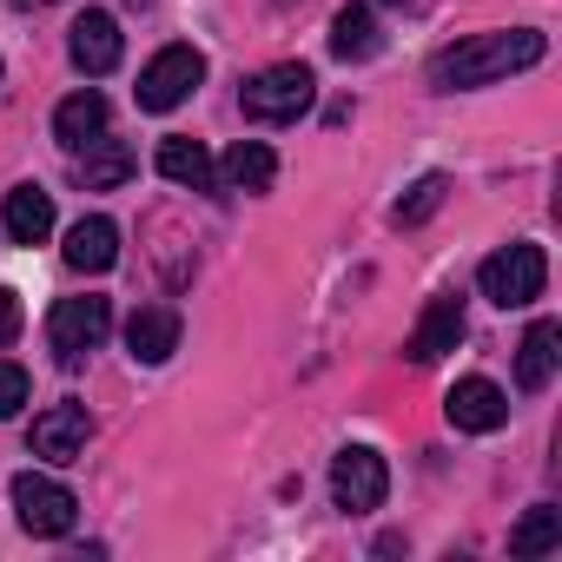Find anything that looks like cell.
<instances>
[{
    "label": "cell",
    "mask_w": 562,
    "mask_h": 562,
    "mask_svg": "<svg viewBox=\"0 0 562 562\" xmlns=\"http://www.w3.org/2000/svg\"><path fill=\"white\" fill-rule=\"evenodd\" d=\"M67 54H74V67H80L87 80L113 74V67H120V54H126V41H120V21H113L106 8H87V14L74 21V41H67Z\"/></svg>",
    "instance_id": "obj_10"
},
{
    "label": "cell",
    "mask_w": 562,
    "mask_h": 562,
    "mask_svg": "<svg viewBox=\"0 0 562 562\" xmlns=\"http://www.w3.org/2000/svg\"><path fill=\"white\" fill-rule=\"evenodd\" d=\"M106 133V93H93V87H80L74 100H60L54 106V139L67 146V153H80V146H93Z\"/></svg>",
    "instance_id": "obj_15"
},
{
    "label": "cell",
    "mask_w": 562,
    "mask_h": 562,
    "mask_svg": "<svg viewBox=\"0 0 562 562\" xmlns=\"http://www.w3.org/2000/svg\"><path fill=\"white\" fill-rule=\"evenodd\" d=\"M562 549V509L555 503H536L516 529H509V555H549Z\"/></svg>",
    "instance_id": "obj_21"
},
{
    "label": "cell",
    "mask_w": 562,
    "mask_h": 562,
    "mask_svg": "<svg viewBox=\"0 0 562 562\" xmlns=\"http://www.w3.org/2000/svg\"><path fill=\"white\" fill-rule=\"evenodd\" d=\"M549 54V41L536 27H503V34H470L457 47H443L430 60V87L437 93H463V87H490V80H509V74H529L536 60Z\"/></svg>",
    "instance_id": "obj_1"
},
{
    "label": "cell",
    "mask_w": 562,
    "mask_h": 562,
    "mask_svg": "<svg viewBox=\"0 0 562 562\" xmlns=\"http://www.w3.org/2000/svg\"><path fill=\"white\" fill-rule=\"evenodd\" d=\"M87 437H93L87 404H54V411H41V417H34L27 450H34L41 463H80V457H87Z\"/></svg>",
    "instance_id": "obj_8"
},
{
    "label": "cell",
    "mask_w": 562,
    "mask_h": 562,
    "mask_svg": "<svg viewBox=\"0 0 562 562\" xmlns=\"http://www.w3.org/2000/svg\"><path fill=\"white\" fill-rule=\"evenodd\" d=\"M312 100H318V80H312L305 60H278L258 80H245V93H238V106H245L251 126H292Z\"/></svg>",
    "instance_id": "obj_2"
},
{
    "label": "cell",
    "mask_w": 562,
    "mask_h": 562,
    "mask_svg": "<svg viewBox=\"0 0 562 562\" xmlns=\"http://www.w3.org/2000/svg\"><path fill=\"white\" fill-rule=\"evenodd\" d=\"M205 80V54L199 47H159L139 74V106L146 113H172L179 100H192V87Z\"/></svg>",
    "instance_id": "obj_4"
},
{
    "label": "cell",
    "mask_w": 562,
    "mask_h": 562,
    "mask_svg": "<svg viewBox=\"0 0 562 562\" xmlns=\"http://www.w3.org/2000/svg\"><path fill=\"white\" fill-rule=\"evenodd\" d=\"M21 404H27V371L14 358H0V424L21 417Z\"/></svg>",
    "instance_id": "obj_23"
},
{
    "label": "cell",
    "mask_w": 562,
    "mask_h": 562,
    "mask_svg": "<svg viewBox=\"0 0 562 562\" xmlns=\"http://www.w3.org/2000/svg\"><path fill=\"white\" fill-rule=\"evenodd\" d=\"M126 351H133L139 364H166V358L179 351V312H172V305H139V312L126 318Z\"/></svg>",
    "instance_id": "obj_12"
},
{
    "label": "cell",
    "mask_w": 562,
    "mask_h": 562,
    "mask_svg": "<svg viewBox=\"0 0 562 562\" xmlns=\"http://www.w3.org/2000/svg\"><path fill=\"white\" fill-rule=\"evenodd\" d=\"M562 325L555 318H536L529 331H522V345H516V391H549V378H555V364H562Z\"/></svg>",
    "instance_id": "obj_13"
},
{
    "label": "cell",
    "mask_w": 562,
    "mask_h": 562,
    "mask_svg": "<svg viewBox=\"0 0 562 562\" xmlns=\"http://www.w3.org/2000/svg\"><path fill=\"white\" fill-rule=\"evenodd\" d=\"M159 172H166L172 186H192V192H212V186H218V166H212V153H205L199 139H186V133L159 139Z\"/></svg>",
    "instance_id": "obj_18"
},
{
    "label": "cell",
    "mask_w": 562,
    "mask_h": 562,
    "mask_svg": "<svg viewBox=\"0 0 562 562\" xmlns=\"http://www.w3.org/2000/svg\"><path fill=\"white\" fill-rule=\"evenodd\" d=\"M218 179H225L232 192H271V179H278V153H271L265 139H238V146L218 159Z\"/></svg>",
    "instance_id": "obj_19"
},
{
    "label": "cell",
    "mask_w": 562,
    "mask_h": 562,
    "mask_svg": "<svg viewBox=\"0 0 562 562\" xmlns=\"http://www.w3.org/2000/svg\"><path fill=\"white\" fill-rule=\"evenodd\" d=\"M384 496H391V470H384L378 450L351 443V450L331 457V503H338L345 516H364V509H378Z\"/></svg>",
    "instance_id": "obj_6"
},
{
    "label": "cell",
    "mask_w": 562,
    "mask_h": 562,
    "mask_svg": "<svg viewBox=\"0 0 562 562\" xmlns=\"http://www.w3.org/2000/svg\"><path fill=\"white\" fill-rule=\"evenodd\" d=\"M14 8H47V0H14Z\"/></svg>",
    "instance_id": "obj_26"
},
{
    "label": "cell",
    "mask_w": 562,
    "mask_h": 562,
    "mask_svg": "<svg viewBox=\"0 0 562 562\" xmlns=\"http://www.w3.org/2000/svg\"><path fill=\"white\" fill-rule=\"evenodd\" d=\"M476 285H483V299H490V305H503V312L536 305V299H542V285H549V258H542V245L516 238V245H503V251H490V258H483Z\"/></svg>",
    "instance_id": "obj_3"
},
{
    "label": "cell",
    "mask_w": 562,
    "mask_h": 562,
    "mask_svg": "<svg viewBox=\"0 0 562 562\" xmlns=\"http://www.w3.org/2000/svg\"><path fill=\"white\" fill-rule=\"evenodd\" d=\"M384 8H417V0H384Z\"/></svg>",
    "instance_id": "obj_25"
},
{
    "label": "cell",
    "mask_w": 562,
    "mask_h": 562,
    "mask_svg": "<svg viewBox=\"0 0 562 562\" xmlns=\"http://www.w3.org/2000/svg\"><path fill=\"white\" fill-rule=\"evenodd\" d=\"M463 345V299H430V312L417 318V331H411V364H437L443 351H457Z\"/></svg>",
    "instance_id": "obj_11"
},
{
    "label": "cell",
    "mask_w": 562,
    "mask_h": 562,
    "mask_svg": "<svg viewBox=\"0 0 562 562\" xmlns=\"http://www.w3.org/2000/svg\"><path fill=\"white\" fill-rule=\"evenodd\" d=\"M14 338H21V299L0 285V345H14Z\"/></svg>",
    "instance_id": "obj_24"
},
{
    "label": "cell",
    "mask_w": 562,
    "mask_h": 562,
    "mask_svg": "<svg viewBox=\"0 0 562 562\" xmlns=\"http://www.w3.org/2000/svg\"><path fill=\"white\" fill-rule=\"evenodd\" d=\"M443 417H450L457 430H470V437H490V430L509 424V397H503V384H490V378H457L450 397H443Z\"/></svg>",
    "instance_id": "obj_9"
},
{
    "label": "cell",
    "mask_w": 562,
    "mask_h": 562,
    "mask_svg": "<svg viewBox=\"0 0 562 562\" xmlns=\"http://www.w3.org/2000/svg\"><path fill=\"white\" fill-rule=\"evenodd\" d=\"M0 225H8L14 245H41V238L54 232V192H41V186H14L8 205H0Z\"/></svg>",
    "instance_id": "obj_16"
},
{
    "label": "cell",
    "mask_w": 562,
    "mask_h": 562,
    "mask_svg": "<svg viewBox=\"0 0 562 562\" xmlns=\"http://www.w3.org/2000/svg\"><path fill=\"white\" fill-rule=\"evenodd\" d=\"M106 331H113V305L106 299H60L54 305V318H47V338H54V351H60V364H80L87 351H100L106 345Z\"/></svg>",
    "instance_id": "obj_5"
},
{
    "label": "cell",
    "mask_w": 562,
    "mask_h": 562,
    "mask_svg": "<svg viewBox=\"0 0 562 562\" xmlns=\"http://www.w3.org/2000/svg\"><path fill=\"white\" fill-rule=\"evenodd\" d=\"M378 47H384V34H378V14L364 8V0L338 8V21H331V54H338V60H378Z\"/></svg>",
    "instance_id": "obj_20"
},
{
    "label": "cell",
    "mask_w": 562,
    "mask_h": 562,
    "mask_svg": "<svg viewBox=\"0 0 562 562\" xmlns=\"http://www.w3.org/2000/svg\"><path fill=\"white\" fill-rule=\"evenodd\" d=\"M133 166H139V159H133V146L100 133L93 146H80V166H74V172H80V186H87V192H113V186H126V179H133Z\"/></svg>",
    "instance_id": "obj_17"
},
{
    "label": "cell",
    "mask_w": 562,
    "mask_h": 562,
    "mask_svg": "<svg viewBox=\"0 0 562 562\" xmlns=\"http://www.w3.org/2000/svg\"><path fill=\"white\" fill-rule=\"evenodd\" d=\"M14 509H21V529H27V536H67L74 516H80L74 490L54 483V476H34V470L14 476Z\"/></svg>",
    "instance_id": "obj_7"
},
{
    "label": "cell",
    "mask_w": 562,
    "mask_h": 562,
    "mask_svg": "<svg viewBox=\"0 0 562 562\" xmlns=\"http://www.w3.org/2000/svg\"><path fill=\"white\" fill-rule=\"evenodd\" d=\"M443 199H450V179H443V172H424V179L397 199V225H424V218H437Z\"/></svg>",
    "instance_id": "obj_22"
},
{
    "label": "cell",
    "mask_w": 562,
    "mask_h": 562,
    "mask_svg": "<svg viewBox=\"0 0 562 562\" xmlns=\"http://www.w3.org/2000/svg\"><path fill=\"white\" fill-rule=\"evenodd\" d=\"M113 258H120V225L106 212H87L67 225V265L74 271H106Z\"/></svg>",
    "instance_id": "obj_14"
}]
</instances>
